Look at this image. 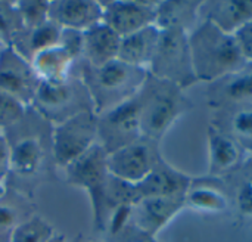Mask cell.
Wrapping results in <instances>:
<instances>
[{
	"mask_svg": "<svg viewBox=\"0 0 252 242\" xmlns=\"http://www.w3.org/2000/svg\"><path fill=\"white\" fill-rule=\"evenodd\" d=\"M121 37L106 24L100 22L83 33L81 62L97 68L118 59Z\"/></svg>",
	"mask_w": 252,
	"mask_h": 242,
	"instance_id": "ffe728a7",
	"label": "cell"
},
{
	"mask_svg": "<svg viewBox=\"0 0 252 242\" xmlns=\"http://www.w3.org/2000/svg\"><path fill=\"white\" fill-rule=\"evenodd\" d=\"M38 86L31 62L12 46L0 47V89L30 106Z\"/></svg>",
	"mask_w": 252,
	"mask_h": 242,
	"instance_id": "8fae6325",
	"label": "cell"
},
{
	"mask_svg": "<svg viewBox=\"0 0 252 242\" xmlns=\"http://www.w3.org/2000/svg\"><path fill=\"white\" fill-rule=\"evenodd\" d=\"M143 242H157V240H146V241Z\"/></svg>",
	"mask_w": 252,
	"mask_h": 242,
	"instance_id": "74e56055",
	"label": "cell"
},
{
	"mask_svg": "<svg viewBox=\"0 0 252 242\" xmlns=\"http://www.w3.org/2000/svg\"><path fill=\"white\" fill-rule=\"evenodd\" d=\"M142 136L161 142L174 123L185 115L192 102L179 86L148 75L140 92Z\"/></svg>",
	"mask_w": 252,
	"mask_h": 242,
	"instance_id": "3957f363",
	"label": "cell"
},
{
	"mask_svg": "<svg viewBox=\"0 0 252 242\" xmlns=\"http://www.w3.org/2000/svg\"><path fill=\"white\" fill-rule=\"evenodd\" d=\"M10 176V148L6 136L0 135V182L7 183Z\"/></svg>",
	"mask_w": 252,
	"mask_h": 242,
	"instance_id": "d6a6232c",
	"label": "cell"
},
{
	"mask_svg": "<svg viewBox=\"0 0 252 242\" xmlns=\"http://www.w3.org/2000/svg\"><path fill=\"white\" fill-rule=\"evenodd\" d=\"M201 21H208L221 31L236 35L252 21V0H207L201 3Z\"/></svg>",
	"mask_w": 252,
	"mask_h": 242,
	"instance_id": "ac0fdd59",
	"label": "cell"
},
{
	"mask_svg": "<svg viewBox=\"0 0 252 242\" xmlns=\"http://www.w3.org/2000/svg\"><path fill=\"white\" fill-rule=\"evenodd\" d=\"M52 158L58 169H65L97 143V114L86 111L52 126Z\"/></svg>",
	"mask_w": 252,
	"mask_h": 242,
	"instance_id": "52a82bcc",
	"label": "cell"
},
{
	"mask_svg": "<svg viewBox=\"0 0 252 242\" xmlns=\"http://www.w3.org/2000/svg\"><path fill=\"white\" fill-rule=\"evenodd\" d=\"M189 46L198 83L211 84L241 69L248 62L236 37L208 21H199L189 33Z\"/></svg>",
	"mask_w": 252,
	"mask_h": 242,
	"instance_id": "6da1fadb",
	"label": "cell"
},
{
	"mask_svg": "<svg viewBox=\"0 0 252 242\" xmlns=\"http://www.w3.org/2000/svg\"><path fill=\"white\" fill-rule=\"evenodd\" d=\"M0 135H1V132H0Z\"/></svg>",
	"mask_w": 252,
	"mask_h": 242,
	"instance_id": "ab89813d",
	"label": "cell"
},
{
	"mask_svg": "<svg viewBox=\"0 0 252 242\" xmlns=\"http://www.w3.org/2000/svg\"><path fill=\"white\" fill-rule=\"evenodd\" d=\"M247 172V176L239 182L235 192V204L242 217L252 219V164L245 163L241 169Z\"/></svg>",
	"mask_w": 252,
	"mask_h": 242,
	"instance_id": "4dcf8cb0",
	"label": "cell"
},
{
	"mask_svg": "<svg viewBox=\"0 0 252 242\" xmlns=\"http://www.w3.org/2000/svg\"><path fill=\"white\" fill-rule=\"evenodd\" d=\"M207 102L216 111L252 105V62H247L241 69L208 84Z\"/></svg>",
	"mask_w": 252,
	"mask_h": 242,
	"instance_id": "9a60e30c",
	"label": "cell"
},
{
	"mask_svg": "<svg viewBox=\"0 0 252 242\" xmlns=\"http://www.w3.org/2000/svg\"><path fill=\"white\" fill-rule=\"evenodd\" d=\"M49 19L63 30L84 33L103 21V6L96 0H53Z\"/></svg>",
	"mask_w": 252,
	"mask_h": 242,
	"instance_id": "e0dca14e",
	"label": "cell"
},
{
	"mask_svg": "<svg viewBox=\"0 0 252 242\" xmlns=\"http://www.w3.org/2000/svg\"><path fill=\"white\" fill-rule=\"evenodd\" d=\"M46 242H69V241H68V238H66L63 234H58V232H56L50 240H47Z\"/></svg>",
	"mask_w": 252,
	"mask_h": 242,
	"instance_id": "e575fe53",
	"label": "cell"
},
{
	"mask_svg": "<svg viewBox=\"0 0 252 242\" xmlns=\"http://www.w3.org/2000/svg\"><path fill=\"white\" fill-rule=\"evenodd\" d=\"M30 62L40 83H63L75 75L80 61L58 44L37 53Z\"/></svg>",
	"mask_w": 252,
	"mask_h": 242,
	"instance_id": "44dd1931",
	"label": "cell"
},
{
	"mask_svg": "<svg viewBox=\"0 0 252 242\" xmlns=\"http://www.w3.org/2000/svg\"><path fill=\"white\" fill-rule=\"evenodd\" d=\"M186 208L205 214L226 213L230 207L229 194L223 185V179L192 177L190 186L185 195Z\"/></svg>",
	"mask_w": 252,
	"mask_h": 242,
	"instance_id": "d6986e66",
	"label": "cell"
},
{
	"mask_svg": "<svg viewBox=\"0 0 252 242\" xmlns=\"http://www.w3.org/2000/svg\"><path fill=\"white\" fill-rule=\"evenodd\" d=\"M22 28L24 27L16 7V1L0 0V44L10 46Z\"/></svg>",
	"mask_w": 252,
	"mask_h": 242,
	"instance_id": "83f0119b",
	"label": "cell"
},
{
	"mask_svg": "<svg viewBox=\"0 0 252 242\" xmlns=\"http://www.w3.org/2000/svg\"><path fill=\"white\" fill-rule=\"evenodd\" d=\"M44 123H38L37 129ZM28 132L19 130L18 126L10 129L13 133L12 139L6 138L10 148V177L15 179L13 188L18 183H31L40 179L47 166V157L52 158V142L47 140V135H41V130ZM7 130V132H10ZM6 133V132H4ZM53 160V158H52ZM9 182V180H7Z\"/></svg>",
	"mask_w": 252,
	"mask_h": 242,
	"instance_id": "8992f818",
	"label": "cell"
},
{
	"mask_svg": "<svg viewBox=\"0 0 252 242\" xmlns=\"http://www.w3.org/2000/svg\"><path fill=\"white\" fill-rule=\"evenodd\" d=\"M148 72L183 90L196 84L198 80L192 64L189 33L177 28L161 30L159 41Z\"/></svg>",
	"mask_w": 252,
	"mask_h": 242,
	"instance_id": "5b68a950",
	"label": "cell"
},
{
	"mask_svg": "<svg viewBox=\"0 0 252 242\" xmlns=\"http://www.w3.org/2000/svg\"><path fill=\"white\" fill-rule=\"evenodd\" d=\"M236 40L239 43V47L248 62H252V21L244 27L236 35Z\"/></svg>",
	"mask_w": 252,
	"mask_h": 242,
	"instance_id": "836d02e7",
	"label": "cell"
},
{
	"mask_svg": "<svg viewBox=\"0 0 252 242\" xmlns=\"http://www.w3.org/2000/svg\"><path fill=\"white\" fill-rule=\"evenodd\" d=\"M61 33L62 28L49 19L47 22L38 27L22 30L15 37L10 46L16 52H19L24 58L31 61L32 56H35L37 53L50 49L53 46H58L61 40Z\"/></svg>",
	"mask_w": 252,
	"mask_h": 242,
	"instance_id": "d4e9b609",
	"label": "cell"
},
{
	"mask_svg": "<svg viewBox=\"0 0 252 242\" xmlns=\"http://www.w3.org/2000/svg\"><path fill=\"white\" fill-rule=\"evenodd\" d=\"M28 108L30 106H27L18 98L0 89V132L4 133L19 124L25 118Z\"/></svg>",
	"mask_w": 252,
	"mask_h": 242,
	"instance_id": "f1b7e54d",
	"label": "cell"
},
{
	"mask_svg": "<svg viewBox=\"0 0 252 242\" xmlns=\"http://www.w3.org/2000/svg\"><path fill=\"white\" fill-rule=\"evenodd\" d=\"M140 138L142 102L139 93L118 106L97 114V143L108 154L133 143Z\"/></svg>",
	"mask_w": 252,
	"mask_h": 242,
	"instance_id": "ba28073f",
	"label": "cell"
},
{
	"mask_svg": "<svg viewBox=\"0 0 252 242\" xmlns=\"http://www.w3.org/2000/svg\"><path fill=\"white\" fill-rule=\"evenodd\" d=\"M185 197L171 198H143L134 204V225L148 240L155 237L183 210Z\"/></svg>",
	"mask_w": 252,
	"mask_h": 242,
	"instance_id": "5bb4252c",
	"label": "cell"
},
{
	"mask_svg": "<svg viewBox=\"0 0 252 242\" xmlns=\"http://www.w3.org/2000/svg\"><path fill=\"white\" fill-rule=\"evenodd\" d=\"M59 46L62 49H65L77 61H81V55H83V31L63 30L62 28Z\"/></svg>",
	"mask_w": 252,
	"mask_h": 242,
	"instance_id": "1f68e13d",
	"label": "cell"
},
{
	"mask_svg": "<svg viewBox=\"0 0 252 242\" xmlns=\"http://www.w3.org/2000/svg\"><path fill=\"white\" fill-rule=\"evenodd\" d=\"M211 123L252 157V105L219 109Z\"/></svg>",
	"mask_w": 252,
	"mask_h": 242,
	"instance_id": "603a6c76",
	"label": "cell"
},
{
	"mask_svg": "<svg viewBox=\"0 0 252 242\" xmlns=\"http://www.w3.org/2000/svg\"><path fill=\"white\" fill-rule=\"evenodd\" d=\"M30 108L50 126L77 114L94 111L89 90L77 74L63 83H40Z\"/></svg>",
	"mask_w": 252,
	"mask_h": 242,
	"instance_id": "277c9868",
	"label": "cell"
},
{
	"mask_svg": "<svg viewBox=\"0 0 252 242\" xmlns=\"http://www.w3.org/2000/svg\"><path fill=\"white\" fill-rule=\"evenodd\" d=\"M190 182L192 177L189 174L173 167L162 157L152 172L142 182L134 185V192L139 201L143 198L185 197Z\"/></svg>",
	"mask_w": 252,
	"mask_h": 242,
	"instance_id": "2e32d148",
	"label": "cell"
},
{
	"mask_svg": "<svg viewBox=\"0 0 252 242\" xmlns=\"http://www.w3.org/2000/svg\"><path fill=\"white\" fill-rule=\"evenodd\" d=\"M0 47H3V46H0Z\"/></svg>",
	"mask_w": 252,
	"mask_h": 242,
	"instance_id": "60d3db41",
	"label": "cell"
},
{
	"mask_svg": "<svg viewBox=\"0 0 252 242\" xmlns=\"http://www.w3.org/2000/svg\"><path fill=\"white\" fill-rule=\"evenodd\" d=\"M207 145L208 176L216 179H224L236 174L251 158L230 136L213 123L207 126Z\"/></svg>",
	"mask_w": 252,
	"mask_h": 242,
	"instance_id": "4fadbf2b",
	"label": "cell"
},
{
	"mask_svg": "<svg viewBox=\"0 0 252 242\" xmlns=\"http://www.w3.org/2000/svg\"><path fill=\"white\" fill-rule=\"evenodd\" d=\"M247 163H248V164H252V157L248 160V161H247Z\"/></svg>",
	"mask_w": 252,
	"mask_h": 242,
	"instance_id": "f35d334b",
	"label": "cell"
},
{
	"mask_svg": "<svg viewBox=\"0 0 252 242\" xmlns=\"http://www.w3.org/2000/svg\"><path fill=\"white\" fill-rule=\"evenodd\" d=\"M202 1L193 0H168L158 1L155 25L159 30L177 28L190 33L201 21L199 9Z\"/></svg>",
	"mask_w": 252,
	"mask_h": 242,
	"instance_id": "cb8c5ba5",
	"label": "cell"
},
{
	"mask_svg": "<svg viewBox=\"0 0 252 242\" xmlns=\"http://www.w3.org/2000/svg\"><path fill=\"white\" fill-rule=\"evenodd\" d=\"M103 24L114 30L120 37L130 35L146 27L155 25L158 1L140 0H112L102 1Z\"/></svg>",
	"mask_w": 252,
	"mask_h": 242,
	"instance_id": "7c38bea8",
	"label": "cell"
},
{
	"mask_svg": "<svg viewBox=\"0 0 252 242\" xmlns=\"http://www.w3.org/2000/svg\"><path fill=\"white\" fill-rule=\"evenodd\" d=\"M50 1L41 0H21L16 1V7L22 21V30L34 28L49 21Z\"/></svg>",
	"mask_w": 252,
	"mask_h": 242,
	"instance_id": "f546056e",
	"label": "cell"
},
{
	"mask_svg": "<svg viewBox=\"0 0 252 242\" xmlns=\"http://www.w3.org/2000/svg\"><path fill=\"white\" fill-rule=\"evenodd\" d=\"M62 172L68 185L80 188L89 195L94 219L102 208L105 188L109 179L108 152L96 143L86 154L62 169Z\"/></svg>",
	"mask_w": 252,
	"mask_h": 242,
	"instance_id": "9c48e42d",
	"label": "cell"
},
{
	"mask_svg": "<svg viewBox=\"0 0 252 242\" xmlns=\"http://www.w3.org/2000/svg\"><path fill=\"white\" fill-rule=\"evenodd\" d=\"M77 74L86 84L96 114L109 111L131 99L145 84L149 72L115 59L93 68L84 62L77 64Z\"/></svg>",
	"mask_w": 252,
	"mask_h": 242,
	"instance_id": "7a4b0ae2",
	"label": "cell"
},
{
	"mask_svg": "<svg viewBox=\"0 0 252 242\" xmlns=\"http://www.w3.org/2000/svg\"><path fill=\"white\" fill-rule=\"evenodd\" d=\"M159 34L161 30L157 25H151L130 35L121 37L118 59L124 64L148 71L159 41Z\"/></svg>",
	"mask_w": 252,
	"mask_h": 242,
	"instance_id": "7402d4cb",
	"label": "cell"
},
{
	"mask_svg": "<svg viewBox=\"0 0 252 242\" xmlns=\"http://www.w3.org/2000/svg\"><path fill=\"white\" fill-rule=\"evenodd\" d=\"M80 242H97V241H92V240H83V241Z\"/></svg>",
	"mask_w": 252,
	"mask_h": 242,
	"instance_id": "8d00e7d4",
	"label": "cell"
},
{
	"mask_svg": "<svg viewBox=\"0 0 252 242\" xmlns=\"http://www.w3.org/2000/svg\"><path fill=\"white\" fill-rule=\"evenodd\" d=\"M55 234V228L44 217L34 213L15 229L10 242H46Z\"/></svg>",
	"mask_w": 252,
	"mask_h": 242,
	"instance_id": "4316f807",
	"label": "cell"
},
{
	"mask_svg": "<svg viewBox=\"0 0 252 242\" xmlns=\"http://www.w3.org/2000/svg\"><path fill=\"white\" fill-rule=\"evenodd\" d=\"M31 214L30 200L27 195L7 189L6 195L0 200V242H10L15 229Z\"/></svg>",
	"mask_w": 252,
	"mask_h": 242,
	"instance_id": "484cf974",
	"label": "cell"
},
{
	"mask_svg": "<svg viewBox=\"0 0 252 242\" xmlns=\"http://www.w3.org/2000/svg\"><path fill=\"white\" fill-rule=\"evenodd\" d=\"M6 192H7V185L0 182V200L6 195Z\"/></svg>",
	"mask_w": 252,
	"mask_h": 242,
	"instance_id": "d590c367",
	"label": "cell"
},
{
	"mask_svg": "<svg viewBox=\"0 0 252 242\" xmlns=\"http://www.w3.org/2000/svg\"><path fill=\"white\" fill-rule=\"evenodd\" d=\"M162 158L159 142L140 138L111 154H108L109 174L130 185L142 182Z\"/></svg>",
	"mask_w": 252,
	"mask_h": 242,
	"instance_id": "30bf717a",
	"label": "cell"
}]
</instances>
